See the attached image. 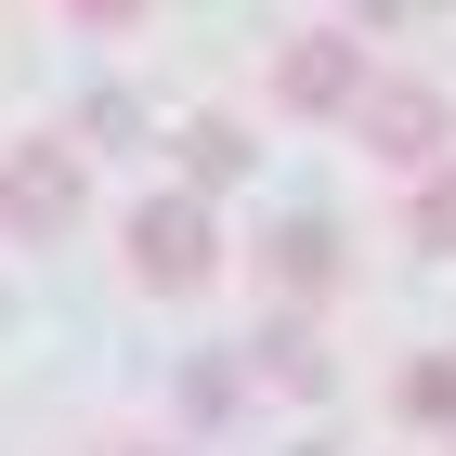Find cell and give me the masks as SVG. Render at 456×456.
Listing matches in <instances>:
<instances>
[{"instance_id":"obj_2","label":"cell","mask_w":456,"mask_h":456,"mask_svg":"<svg viewBox=\"0 0 456 456\" xmlns=\"http://www.w3.org/2000/svg\"><path fill=\"white\" fill-rule=\"evenodd\" d=\"M430 235H444V248H456V183H444V196H430Z\"/></svg>"},{"instance_id":"obj_1","label":"cell","mask_w":456,"mask_h":456,"mask_svg":"<svg viewBox=\"0 0 456 456\" xmlns=\"http://www.w3.org/2000/svg\"><path fill=\"white\" fill-rule=\"evenodd\" d=\"M143 274H157V287H183V274H196V222H183V209H143Z\"/></svg>"}]
</instances>
